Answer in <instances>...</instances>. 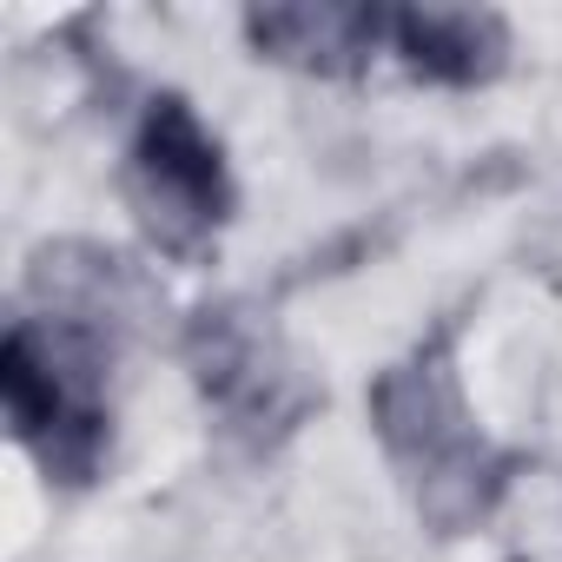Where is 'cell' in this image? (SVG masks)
<instances>
[{"mask_svg":"<svg viewBox=\"0 0 562 562\" xmlns=\"http://www.w3.org/2000/svg\"><path fill=\"white\" fill-rule=\"evenodd\" d=\"M126 205L146 225V238L172 258L199 251L232 218L225 153L186 93H159L139 113V133L126 146Z\"/></svg>","mask_w":562,"mask_h":562,"instance_id":"6da1fadb","label":"cell"},{"mask_svg":"<svg viewBox=\"0 0 562 562\" xmlns=\"http://www.w3.org/2000/svg\"><path fill=\"white\" fill-rule=\"evenodd\" d=\"M192 371L232 424H292L299 411V397H285L292 371L251 325H238V312H205L192 325Z\"/></svg>","mask_w":562,"mask_h":562,"instance_id":"7a4b0ae2","label":"cell"},{"mask_svg":"<svg viewBox=\"0 0 562 562\" xmlns=\"http://www.w3.org/2000/svg\"><path fill=\"white\" fill-rule=\"evenodd\" d=\"M245 41L258 47V60L299 67V74H358L378 41H391V14L384 8H338V0H305V8H251L245 14Z\"/></svg>","mask_w":562,"mask_h":562,"instance_id":"3957f363","label":"cell"},{"mask_svg":"<svg viewBox=\"0 0 562 562\" xmlns=\"http://www.w3.org/2000/svg\"><path fill=\"white\" fill-rule=\"evenodd\" d=\"M391 54L437 87H483L509 67V27L490 8H397Z\"/></svg>","mask_w":562,"mask_h":562,"instance_id":"277c9868","label":"cell"}]
</instances>
